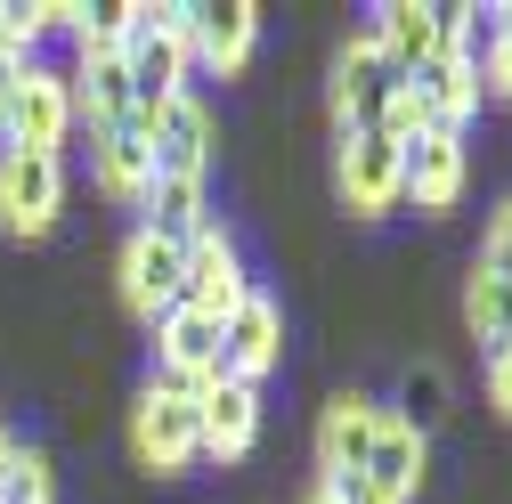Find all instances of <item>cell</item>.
I'll return each mask as SVG.
<instances>
[{
    "mask_svg": "<svg viewBox=\"0 0 512 504\" xmlns=\"http://www.w3.org/2000/svg\"><path fill=\"white\" fill-rule=\"evenodd\" d=\"M122 74H131V122L155 131V114L187 98V74H196V57H187V9H139L131 41H122Z\"/></svg>",
    "mask_w": 512,
    "mask_h": 504,
    "instance_id": "obj_1",
    "label": "cell"
},
{
    "mask_svg": "<svg viewBox=\"0 0 512 504\" xmlns=\"http://www.w3.org/2000/svg\"><path fill=\"white\" fill-rule=\"evenodd\" d=\"M131 456L147 472H187L204 456V439H196V391H179V383H155L131 399Z\"/></svg>",
    "mask_w": 512,
    "mask_h": 504,
    "instance_id": "obj_2",
    "label": "cell"
},
{
    "mask_svg": "<svg viewBox=\"0 0 512 504\" xmlns=\"http://www.w3.org/2000/svg\"><path fill=\"white\" fill-rule=\"evenodd\" d=\"M407 90V74L382 57V41L374 33H358L342 57H334V82H326V106H334V131L350 139V131H374L382 114H391V98Z\"/></svg>",
    "mask_w": 512,
    "mask_h": 504,
    "instance_id": "obj_3",
    "label": "cell"
},
{
    "mask_svg": "<svg viewBox=\"0 0 512 504\" xmlns=\"http://www.w3.org/2000/svg\"><path fill=\"white\" fill-rule=\"evenodd\" d=\"M74 122H82V114H74V82L57 74V66H25L17 90H9V106H0V139H9V147H33V155H57Z\"/></svg>",
    "mask_w": 512,
    "mask_h": 504,
    "instance_id": "obj_4",
    "label": "cell"
},
{
    "mask_svg": "<svg viewBox=\"0 0 512 504\" xmlns=\"http://www.w3.org/2000/svg\"><path fill=\"white\" fill-rule=\"evenodd\" d=\"M374 41L391 57L399 74L431 66L439 49H472V9H431V0H391V9H374Z\"/></svg>",
    "mask_w": 512,
    "mask_h": 504,
    "instance_id": "obj_5",
    "label": "cell"
},
{
    "mask_svg": "<svg viewBox=\"0 0 512 504\" xmlns=\"http://www.w3.org/2000/svg\"><path fill=\"white\" fill-rule=\"evenodd\" d=\"M66 204V163L33 147H0V228L9 236H49Z\"/></svg>",
    "mask_w": 512,
    "mask_h": 504,
    "instance_id": "obj_6",
    "label": "cell"
},
{
    "mask_svg": "<svg viewBox=\"0 0 512 504\" xmlns=\"http://www.w3.org/2000/svg\"><path fill=\"white\" fill-rule=\"evenodd\" d=\"M155 334V366H163V383H179V391H204V383H220L228 374V342H220V318H204V309H171V318H155L147 326Z\"/></svg>",
    "mask_w": 512,
    "mask_h": 504,
    "instance_id": "obj_7",
    "label": "cell"
},
{
    "mask_svg": "<svg viewBox=\"0 0 512 504\" xmlns=\"http://www.w3.org/2000/svg\"><path fill=\"white\" fill-rule=\"evenodd\" d=\"M244 293H252V277H244V252H236V236H228L220 220H212L204 236H187V277H179V301L228 326L236 309H244Z\"/></svg>",
    "mask_w": 512,
    "mask_h": 504,
    "instance_id": "obj_8",
    "label": "cell"
},
{
    "mask_svg": "<svg viewBox=\"0 0 512 504\" xmlns=\"http://www.w3.org/2000/svg\"><path fill=\"white\" fill-rule=\"evenodd\" d=\"M464 179H472V147H464L456 131H423V139H407V155H399V204H415V212H456V204H464Z\"/></svg>",
    "mask_w": 512,
    "mask_h": 504,
    "instance_id": "obj_9",
    "label": "cell"
},
{
    "mask_svg": "<svg viewBox=\"0 0 512 504\" xmlns=\"http://www.w3.org/2000/svg\"><path fill=\"white\" fill-rule=\"evenodd\" d=\"M179 277H187V244H163V236L131 228V244H122V309H131L139 326H155V318L179 309Z\"/></svg>",
    "mask_w": 512,
    "mask_h": 504,
    "instance_id": "obj_10",
    "label": "cell"
},
{
    "mask_svg": "<svg viewBox=\"0 0 512 504\" xmlns=\"http://www.w3.org/2000/svg\"><path fill=\"white\" fill-rule=\"evenodd\" d=\"M212 155H220V122H212L204 98H179V106L155 114V131H147V163H155V179H204Z\"/></svg>",
    "mask_w": 512,
    "mask_h": 504,
    "instance_id": "obj_11",
    "label": "cell"
},
{
    "mask_svg": "<svg viewBox=\"0 0 512 504\" xmlns=\"http://www.w3.org/2000/svg\"><path fill=\"white\" fill-rule=\"evenodd\" d=\"M399 139H382V131H350L342 139V155H334V179H342V204L358 212V220H382L399 204Z\"/></svg>",
    "mask_w": 512,
    "mask_h": 504,
    "instance_id": "obj_12",
    "label": "cell"
},
{
    "mask_svg": "<svg viewBox=\"0 0 512 504\" xmlns=\"http://www.w3.org/2000/svg\"><path fill=\"white\" fill-rule=\"evenodd\" d=\"M196 439L212 464H244L252 439H261V391L236 383V374H220V383L196 391Z\"/></svg>",
    "mask_w": 512,
    "mask_h": 504,
    "instance_id": "obj_13",
    "label": "cell"
},
{
    "mask_svg": "<svg viewBox=\"0 0 512 504\" xmlns=\"http://www.w3.org/2000/svg\"><path fill=\"white\" fill-rule=\"evenodd\" d=\"M220 342H228V374L261 391L269 374L285 366V309H277L261 285H252V293H244V309H236V318L220 326Z\"/></svg>",
    "mask_w": 512,
    "mask_h": 504,
    "instance_id": "obj_14",
    "label": "cell"
},
{
    "mask_svg": "<svg viewBox=\"0 0 512 504\" xmlns=\"http://www.w3.org/2000/svg\"><path fill=\"white\" fill-rule=\"evenodd\" d=\"M252 41H261V9L252 0H204V9H187V57L212 66V74H244Z\"/></svg>",
    "mask_w": 512,
    "mask_h": 504,
    "instance_id": "obj_15",
    "label": "cell"
},
{
    "mask_svg": "<svg viewBox=\"0 0 512 504\" xmlns=\"http://www.w3.org/2000/svg\"><path fill=\"white\" fill-rule=\"evenodd\" d=\"M407 90H415V106H423L431 131H456L464 139V122L480 114V66H472V49H439L431 66L407 74Z\"/></svg>",
    "mask_w": 512,
    "mask_h": 504,
    "instance_id": "obj_16",
    "label": "cell"
},
{
    "mask_svg": "<svg viewBox=\"0 0 512 504\" xmlns=\"http://www.w3.org/2000/svg\"><path fill=\"white\" fill-rule=\"evenodd\" d=\"M374 431H382V407L358 399V391H342L326 415H317V480H358Z\"/></svg>",
    "mask_w": 512,
    "mask_h": 504,
    "instance_id": "obj_17",
    "label": "cell"
},
{
    "mask_svg": "<svg viewBox=\"0 0 512 504\" xmlns=\"http://www.w3.org/2000/svg\"><path fill=\"white\" fill-rule=\"evenodd\" d=\"M90 179H98V196H114V204H139L147 196L155 163H147V131H139V122L90 131Z\"/></svg>",
    "mask_w": 512,
    "mask_h": 504,
    "instance_id": "obj_18",
    "label": "cell"
},
{
    "mask_svg": "<svg viewBox=\"0 0 512 504\" xmlns=\"http://www.w3.org/2000/svg\"><path fill=\"white\" fill-rule=\"evenodd\" d=\"M423 472H431V439H415L407 423H391V415H382L374 448H366V480H374L382 496H391V504H415Z\"/></svg>",
    "mask_w": 512,
    "mask_h": 504,
    "instance_id": "obj_19",
    "label": "cell"
},
{
    "mask_svg": "<svg viewBox=\"0 0 512 504\" xmlns=\"http://www.w3.org/2000/svg\"><path fill=\"white\" fill-rule=\"evenodd\" d=\"M74 114L90 131H114V122H131V74H122V49L114 57H74Z\"/></svg>",
    "mask_w": 512,
    "mask_h": 504,
    "instance_id": "obj_20",
    "label": "cell"
},
{
    "mask_svg": "<svg viewBox=\"0 0 512 504\" xmlns=\"http://www.w3.org/2000/svg\"><path fill=\"white\" fill-rule=\"evenodd\" d=\"M139 228L163 236V244H187V236H204L212 228V204H204V179H147V196H139Z\"/></svg>",
    "mask_w": 512,
    "mask_h": 504,
    "instance_id": "obj_21",
    "label": "cell"
},
{
    "mask_svg": "<svg viewBox=\"0 0 512 504\" xmlns=\"http://www.w3.org/2000/svg\"><path fill=\"white\" fill-rule=\"evenodd\" d=\"M447 399H456V383H447V366L415 358V366L399 374V415H391V423H407L415 439H431V431L447 423Z\"/></svg>",
    "mask_w": 512,
    "mask_h": 504,
    "instance_id": "obj_22",
    "label": "cell"
},
{
    "mask_svg": "<svg viewBox=\"0 0 512 504\" xmlns=\"http://www.w3.org/2000/svg\"><path fill=\"white\" fill-rule=\"evenodd\" d=\"M464 326H472V342H512V277H488V269H472L464 277Z\"/></svg>",
    "mask_w": 512,
    "mask_h": 504,
    "instance_id": "obj_23",
    "label": "cell"
},
{
    "mask_svg": "<svg viewBox=\"0 0 512 504\" xmlns=\"http://www.w3.org/2000/svg\"><path fill=\"white\" fill-rule=\"evenodd\" d=\"M49 41V0H0V49L33 66V49Z\"/></svg>",
    "mask_w": 512,
    "mask_h": 504,
    "instance_id": "obj_24",
    "label": "cell"
},
{
    "mask_svg": "<svg viewBox=\"0 0 512 504\" xmlns=\"http://www.w3.org/2000/svg\"><path fill=\"white\" fill-rule=\"evenodd\" d=\"M472 66H480V98H512V25L504 17L472 41Z\"/></svg>",
    "mask_w": 512,
    "mask_h": 504,
    "instance_id": "obj_25",
    "label": "cell"
},
{
    "mask_svg": "<svg viewBox=\"0 0 512 504\" xmlns=\"http://www.w3.org/2000/svg\"><path fill=\"white\" fill-rule=\"evenodd\" d=\"M0 504H49V456L41 448H17L9 480H0Z\"/></svg>",
    "mask_w": 512,
    "mask_h": 504,
    "instance_id": "obj_26",
    "label": "cell"
},
{
    "mask_svg": "<svg viewBox=\"0 0 512 504\" xmlns=\"http://www.w3.org/2000/svg\"><path fill=\"white\" fill-rule=\"evenodd\" d=\"M472 269L512 277V204H496V212H488V228H480V261H472Z\"/></svg>",
    "mask_w": 512,
    "mask_h": 504,
    "instance_id": "obj_27",
    "label": "cell"
},
{
    "mask_svg": "<svg viewBox=\"0 0 512 504\" xmlns=\"http://www.w3.org/2000/svg\"><path fill=\"white\" fill-rule=\"evenodd\" d=\"M480 391H488V407L512 423V342H496V350H480Z\"/></svg>",
    "mask_w": 512,
    "mask_h": 504,
    "instance_id": "obj_28",
    "label": "cell"
},
{
    "mask_svg": "<svg viewBox=\"0 0 512 504\" xmlns=\"http://www.w3.org/2000/svg\"><path fill=\"white\" fill-rule=\"evenodd\" d=\"M9 464H17V431L0 423V480H9Z\"/></svg>",
    "mask_w": 512,
    "mask_h": 504,
    "instance_id": "obj_29",
    "label": "cell"
},
{
    "mask_svg": "<svg viewBox=\"0 0 512 504\" xmlns=\"http://www.w3.org/2000/svg\"><path fill=\"white\" fill-rule=\"evenodd\" d=\"M301 504H334V496H326V488H309V496H301Z\"/></svg>",
    "mask_w": 512,
    "mask_h": 504,
    "instance_id": "obj_30",
    "label": "cell"
},
{
    "mask_svg": "<svg viewBox=\"0 0 512 504\" xmlns=\"http://www.w3.org/2000/svg\"><path fill=\"white\" fill-rule=\"evenodd\" d=\"M496 17H504V25H512V9H496Z\"/></svg>",
    "mask_w": 512,
    "mask_h": 504,
    "instance_id": "obj_31",
    "label": "cell"
}]
</instances>
